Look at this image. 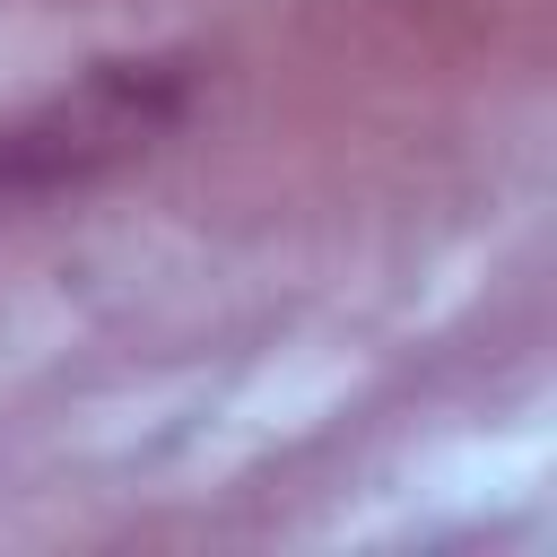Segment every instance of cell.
Segmentation results:
<instances>
[{"label": "cell", "instance_id": "obj_1", "mask_svg": "<svg viewBox=\"0 0 557 557\" xmlns=\"http://www.w3.org/2000/svg\"><path fill=\"white\" fill-rule=\"evenodd\" d=\"M191 104V61L183 52H131V61H96L78 70L61 96H44L35 113H17L0 131V191L9 200H52V191H87L113 165H131L139 148H157Z\"/></svg>", "mask_w": 557, "mask_h": 557}]
</instances>
